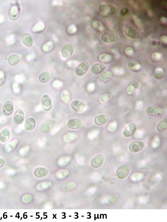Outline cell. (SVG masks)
<instances>
[{
	"instance_id": "1",
	"label": "cell",
	"mask_w": 167,
	"mask_h": 222,
	"mask_svg": "<svg viewBox=\"0 0 167 222\" xmlns=\"http://www.w3.org/2000/svg\"><path fill=\"white\" fill-rule=\"evenodd\" d=\"M99 9L100 12L110 14H116L119 10L118 7L108 4L102 5L100 7Z\"/></svg>"
},
{
	"instance_id": "2",
	"label": "cell",
	"mask_w": 167,
	"mask_h": 222,
	"mask_svg": "<svg viewBox=\"0 0 167 222\" xmlns=\"http://www.w3.org/2000/svg\"><path fill=\"white\" fill-rule=\"evenodd\" d=\"M71 107L76 112L83 113L86 111L87 109L86 105L82 101L75 100L71 103Z\"/></svg>"
},
{
	"instance_id": "3",
	"label": "cell",
	"mask_w": 167,
	"mask_h": 222,
	"mask_svg": "<svg viewBox=\"0 0 167 222\" xmlns=\"http://www.w3.org/2000/svg\"><path fill=\"white\" fill-rule=\"evenodd\" d=\"M125 32L127 36L135 39H136L140 36V32L137 28L132 25L127 26L125 28Z\"/></svg>"
},
{
	"instance_id": "4",
	"label": "cell",
	"mask_w": 167,
	"mask_h": 222,
	"mask_svg": "<svg viewBox=\"0 0 167 222\" xmlns=\"http://www.w3.org/2000/svg\"><path fill=\"white\" fill-rule=\"evenodd\" d=\"M130 168L127 165H123L119 167L116 172L117 177L120 179L126 178L129 174Z\"/></svg>"
},
{
	"instance_id": "5",
	"label": "cell",
	"mask_w": 167,
	"mask_h": 222,
	"mask_svg": "<svg viewBox=\"0 0 167 222\" xmlns=\"http://www.w3.org/2000/svg\"><path fill=\"white\" fill-rule=\"evenodd\" d=\"M118 38L117 34L114 32H106L104 33L102 36L103 41L106 42H115L118 40Z\"/></svg>"
},
{
	"instance_id": "6",
	"label": "cell",
	"mask_w": 167,
	"mask_h": 222,
	"mask_svg": "<svg viewBox=\"0 0 167 222\" xmlns=\"http://www.w3.org/2000/svg\"><path fill=\"white\" fill-rule=\"evenodd\" d=\"M146 112L148 114L155 116L163 114L164 111L163 109L157 106H151L147 108Z\"/></svg>"
},
{
	"instance_id": "7",
	"label": "cell",
	"mask_w": 167,
	"mask_h": 222,
	"mask_svg": "<svg viewBox=\"0 0 167 222\" xmlns=\"http://www.w3.org/2000/svg\"><path fill=\"white\" fill-rule=\"evenodd\" d=\"M74 51L73 46L71 43L65 45L61 51V54L64 58H69L72 55Z\"/></svg>"
},
{
	"instance_id": "8",
	"label": "cell",
	"mask_w": 167,
	"mask_h": 222,
	"mask_svg": "<svg viewBox=\"0 0 167 222\" xmlns=\"http://www.w3.org/2000/svg\"><path fill=\"white\" fill-rule=\"evenodd\" d=\"M54 123L53 121H46L43 123L40 127V131L43 134H47L49 133L53 128Z\"/></svg>"
},
{
	"instance_id": "9",
	"label": "cell",
	"mask_w": 167,
	"mask_h": 222,
	"mask_svg": "<svg viewBox=\"0 0 167 222\" xmlns=\"http://www.w3.org/2000/svg\"><path fill=\"white\" fill-rule=\"evenodd\" d=\"M84 125V123L82 120L79 119L73 118L70 120L68 123V127L74 129H78L81 128Z\"/></svg>"
},
{
	"instance_id": "10",
	"label": "cell",
	"mask_w": 167,
	"mask_h": 222,
	"mask_svg": "<svg viewBox=\"0 0 167 222\" xmlns=\"http://www.w3.org/2000/svg\"><path fill=\"white\" fill-rule=\"evenodd\" d=\"M89 68V65L88 63L83 62L76 68L75 70L76 73L78 75L82 76L86 73Z\"/></svg>"
},
{
	"instance_id": "11",
	"label": "cell",
	"mask_w": 167,
	"mask_h": 222,
	"mask_svg": "<svg viewBox=\"0 0 167 222\" xmlns=\"http://www.w3.org/2000/svg\"><path fill=\"white\" fill-rule=\"evenodd\" d=\"M145 146V143L141 141H135L131 143L129 149L132 152H137L140 151Z\"/></svg>"
},
{
	"instance_id": "12",
	"label": "cell",
	"mask_w": 167,
	"mask_h": 222,
	"mask_svg": "<svg viewBox=\"0 0 167 222\" xmlns=\"http://www.w3.org/2000/svg\"><path fill=\"white\" fill-rule=\"evenodd\" d=\"M42 107L45 111L50 110L52 107L51 100L48 95L45 94L42 96Z\"/></svg>"
},
{
	"instance_id": "13",
	"label": "cell",
	"mask_w": 167,
	"mask_h": 222,
	"mask_svg": "<svg viewBox=\"0 0 167 222\" xmlns=\"http://www.w3.org/2000/svg\"><path fill=\"white\" fill-rule=\"evenodd\" d=\"M24 113L23 110L21 109L17 110L14 114L13 121L17 124H22L24 119Z\"/></svg>"
},
{
	"instance_id": "14",
	"label": "cell",
	"mask_w": 167,
	"mask_h": 222,
	"mask_svg": "<svg viewBox=\"0 0 167 222\" xmlns=\"http://www.w3.org/2000/svg\"><path fill=\"white\" fill-rule=\"evenodd\" d=\"M14 110L13 104L11 101H8L5 103L3 108V113L7 116L11 115L12 113Z\"/></svg>"
},
{
	"instance_id": "15",
	"label": "cell",
	"mask_w": 167,
	"mask_h": 222,
	"mask_svg": "<svg viewBox=\"0 0 167 222\" xmlns=\"http://www.w3.org/2000/svg\"><path fill=\"white\" fill-rule=\"evenodd\" d=\"M21 40L23 44L28 47H30L32 45V38L29 33H23L21 36Z\"/></svg>"
},
{
	"instance_id": "16",
	"label": "cell",
	"mask_w": 167,
	"mask_h": 222,
	"mask_svg": "<svg viewBox=\"0 0 167 222\" xmlns=\"http://www.w3.org/2000/svg\"><path fill=\"white\" fill-rule=\"evenodd\" d=\"M136 126L135 123H131L127 127L123 132L124 136L125 137L129 138L131 137L134 134L136 131Z\"/></svg>"
},
{
	"instance_id": "17",
	"label": "cell",
	"mask_w": 167,
	"mask_h": 222,
	"mask_svg": "<svg viewBox=\"0 0 167 222\" xmlns=\"http://www.w3.org/2000/svg\"><path fill=\"white\" fill-rule=\"evenodd\" d=\"M107 65L104 63H99L94 65L92 68V73L95 75L100 74L106 69Z\"/></svg>"
},
{
	"instance_id": "18",
	"label": "cell",
	"mask_w": 167,
	"mask_h": 222,
	"mask_svg": "<svg viewBox=\"0 0 167 222\" xmlns=\"http://www.w3.org/2000/svg\"><path fill=\"white\" fill-rule=\"evenodd\" d=\"M139 86V84L137 81L133 80L131 81L127 86L126 90L127 93L130 94L134 93Z\"/></svg>"
},
{
	"instance_id": "19",
	"label": "cell",
	"mask_w": 167,
	"mask_h": 222,
	"mask_svg": "<svg viewBox=\"0 0 167 222\" xmlns=\"http://www.w3.org/2000/svg\"><path fill=\"white\" fill-rule=\"evenodd\" d=\"M108 119V116L106 114L99 115L95 118L94 123L97 125H102L106 124Z\"/></svg>"
},
{
	"instance_id": "20",
	"label": "cell",
	"mask_w": 167,
	"mask_h": 222,
	"mask_svg": "<svg viewBox=\"0 0 167 222\" xmlns=\"http://www.w3.org/2000/svg\"><path fill=\"white\" fill-rule=\"evenodd\" d=\"M104 158L101 155H98L95 157L92 160L91 164L94 168H98L101 166L103 162Z\"/></svg>"
},
{
	"instance_id": "21",
	"label": "cell",
	"mask_w": 167,
	"mask_h": 222,
	"mask_svg": "<svg viewBox=\"0 0 167 222\" xmlns=\"http://www.w3.org/2000/svg\"><path fill=\"white\" fill-rule=\"evenodd\" d=\"M19 16L18 8L16 6L12 7L9 10V16L12 21H15L17 19Z\"/></svg>"
},
{
	"instance_id": "22",
	"label": "cell",
	"mask_w": 167,
	"mask_h": 222,
	"mask_svg": "<svg viewBox=\"0 0 167 222\" xmlns=\"http://www.w3.org/2000/svg\"><path fill=\"white\" fill-rule=\"evenodd\" d=\"M36 121L32 118H28L25 123V128L27 131H31L36 126Z\"/></svg>"
},
{
	"instance_id": "23",
	"label": "cell",
	"mask_w": 167,
	"mask_h": 222,
	"mask_svg": "<svg viewBox=\"0 0 167 222\" xmlns=\"http://www.w3.org/2000/svg\"><path fill=\"white\" fill-rule=\"evenodd\" d=\"M11 136L10 132L8 128H4L0 134V141L3 142L5 143L8 141Z\"/></svg>"
},
{
	"instance_id": "24",
	"label": "cell",
	"mask_w": 167,
	"mask_h": 222,
	"mask_svg": "<svg viewBox=\"0 0 167 222\" xmlns=\"http://www.w3.org/2000/svg\"><path fill=\"white\" fill-rule=\"evenodd\" d=\"M51 76V73L50 71H45L42 72L40 75L39 77V80L41 83H46L50 80Z\"/></svg>"
},
{
	"instance_id": "25",
	"label": "cell",
	"mask_w": 167,
	"mask_h": 222,
	"mask_svg": "<svg viewBox=\"0 0 167 222\" xmlns=\"http://www.w3.org/2000/svg\"><path fill=\"white\" fill-rule=\"evenodd\" d=\"M112 74L111 71H106L100 74L98 77L99 80L101 82H106L112 78Z\"/></svg>"
},
{
	"instance_id": "26",
	"label": "cell",
	"mask_w": 167,
	"mask_h": 222,
	"mask_svg": "<svg viewBox=\"0 0 167 222\" xmlns=\"http://www.w3.org/2000/svg\"><path fill=\"white\" fill-rule=\"evenodd\" d=\"M21 58L18 55L14 54L8 57L7 62L8 64L11 66H15L20 62Z\"/></svg>"
},
{
	"instance_id": "27",
	"label": "cell",
	"mask_w": 167,
	"mask_h": 222,
	"mask_svg": "<svg viewBox=\"0 0 167 222\" xmlns=\"http://www.w3.org/2000/svg\"><path fill=\"white\" fill-rule=\"evenodd\" d=\"M61 99L64 104L68 105L71 100L70 94L69 92L66 90L62 91L61 94Z\"/></svg>"
},
{
	"instance_id": "28",
	"label": "cell",
	"mask_w": 167,
	"mask_h": 222,
	"mask_svg": "<svg viewBox=\"0 0 167 222\" xmlns=\"http://www.w3.org/2000/svg\"><path fill=\"white\" fill-rule=\"evenodd\" d=\"M157 129L160 132H163L167 129V119L162 120L157 125Z\"/></svg>"
},
{
	"instance_id": "29",
	"label": "cell",
	"mask_w": 167,
	"mask_h": 222,
	"mask_svg": "<svg viewBox=\"0 0 167 222\" xmlns=\"http://www.w3.org/2000/svg\"><path fill=\"white\" fill-rule=\"evenodd\" d=\"M128 67L133 71H136L140 68V65L135 60H132L129 62Z\"/></svg>"
},
{
	"instance_id": "30",
	"label": "cell",
	"mask_w": 167,
	"mask_h": 222,
	"mask_svg": "<svg viewBox=\"0 0 167 222\" xmlns=\"http://www.w3.org/2000/svg\"><path fill=\"white\" fill-rule=\"evenodd\" d=\"M99 60L103 63H109L112 61V57L110 55L102 54L99 56Z\"/></svg>"
},
{
	"instance_id": "31",
	"label": "cell",
	"mask_w": 167,
	"mask_h": 222,
	"mask_svg": "<svg viewBox=\"0 0 167 222\" xmlns=\"http://www.w3.org/2000/svg\"><path fill=\"white\" fill-rule=\"evenodd\" d=\"M111 98V95L109 94H105L100 97L99 101L101 104H104L108 102Z\"/></svg>"
},
{
	"instance_id": "32",
	"label": "cell",
	"mask_w": 167,
	"mask_h": 222,
	"mask_svg": "<svg viewBox=\"0 0 167 222\" xmlns=\"http://www.w3.org/2000/svg\"><path fill=\"white\" fill-rule=\"evenodd\" d=\"M44 28L43 23H38L36 24L33 28V31L36 32L41 31H42Z\"/></svg>"
},
{
	"instance_id": "33",
	"label": "cell",
	"mask_w": 167,
	"mask_h": 222,
	"mask_svg": "<svg viewBox=\"0 0 167 222\" xmlns=\"http://www.w3.org/2000/svg\"><path fill=\"white\" fill-rule=\"evenodd\" d=\"M154 75L155 78L157 79L161 78L164 75L163 70L160 68L156 69L155 71Z\"/></svg>"
},
{
	"instance_id": "34",
	"label": "cell",
	"mask_w": 167,
	"mask_h": 222,
	"mask_svg": "<svg viewBox=\"0 0 167 222\" xmlns=\"http://www.w3.org/2000/svg\"><path fill=\"white\" fill-rule=\"evenodd\" d=\"M53 45L51 44V42L45 43L42 46L43 51L45 52H49L51 51L52 49Z\"/></svg>"
},
{
	"instance_id": "35",
	"label": "cell",
	"mask_w": 167,
	"mask_h": 222,
	"mask_svg": "<svg viewBox=\"0 0 167 222\" xmlns=\"http://www.w3.org/2000/svg\"><path fill=\"white\" fill-rule=\"evenodd\" d=\"M128 12V9L127 7H124L121 9L120 11V14L122 16H124Z\"/></svg>"
},
{
	"instance_id": "36",
	"label": "cell",
	"mask_w": 167,
	"mask_h": 222,
	"mask_svg": "<svg viewBox=\"0 0 167 222\" xmlns=\"http://www.w3.org/2000/svg\"><path fill=\"white\" fill-rule=\"evenodd\" d=\"M126 53H127V54L128 55H131L133 53V50L130 47H128L127 48V49H126V50L125 51Z\"/></svg>"
},
{
	"instance_id": "37",
	"label": "cell",
	"mask_w": 167,
	"mask_h": 222,
	"mask_svg": "<svg viewBox=\"0 0 167 222\" xmlns=\"http://www.w3.org/2000/svg\"><path fill=\"white\" fill-rule=\"evenodd\" d=\"M4 164V161L3 159L0 158V168L3 166Z\"/></svg>"
}]
</instances>
